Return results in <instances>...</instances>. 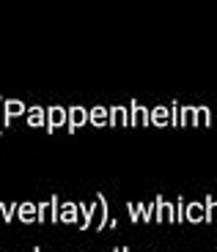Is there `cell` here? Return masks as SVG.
Segmentation results:
<instances>
[{
  "label": "cell",
  "instance_id": "obj_1",
  "mask_svg": "<svg viewBox=\"0 0 217 252\" xmlns=\"http://www.w3.org/2000/svg\"><path fill=\"white\" fill-rule=\"evenodd\" d=\"M44 113H47V118H44L47 134H55L61 126H66V107H61V104H52V107H47Z\"/></svg>",
  "mask_w": 217,
  "mask_h": 252
},
{
  "label": "cell",
  "instance_id": "obj_2",
  "mask_svg": "<svg viewBox=\"0 0 217 252\" xmlns=\"http://www.w3.org/2000/svg\"><path fill=\"white\" fill-rule=\"evenodd\" d=\"M58 206H61V200H58L55 195L50 197L47 203H36V222H58Z\"/></svg>",
  "mask_w": 217,
  "mask_h": 252
},
{
  "label": "cell",
  "instance_id": "obj_3",
  "mask_svg": "<svg viewBox=\"0 0 217 252\" xmlns=\"http://www.w3.org/2000/svg\"><path fill=\"white\" fill-rule=\"evenodd\" d=\"M154 220L176 225V206H173V203H168L162 195H157V200H154Z\"/></svg>",
  "mask_w": 217,
  "mask_h": 252
},
{
  "label": "cell",
  "instance_id": "obj_4",
  "mask_svg": "<svg viewBox=\"0 0 217 252\" xmlns=\"http://www.w3.org/2000/svg\"><path fill=\"white\" fill-rule=\"evenodd\" d=\"M88 124V110L83 104H74V107L66 110V126H69V134H74L80 126Z\"/></svg>",
  "mask_w": 217,
  "mask_h": 252
},
{
  "label": "cell",
  "instance_id": "obj_5",
  "mask_svg": "<svg viewBox=\"0 0 217 252\" xmlns=\"http://www.w3.org/2000/svg\"><path fill=\"white\" fill-rule=\"evenodd\" d=\"M94 200H96L94 230H108V222H110V208H108V200H105V195H102V192H99V195H96Z\"/></svg>",
  "mask_w": 217,
  "mask_h": 252
},
{
  "label": "cell",
  "instance_id": "obj_6",
  "mask_svg": "<svg viewBox=\"0 0 217 252\" xmlns=\"http://www.w3.org/2000/svg\"><path fill=\"white\" fill-rule=\"evenodd\" d=\"M19 115H25V101H19V99L3 101V129H6L14 118H19Z\"/></svg>",
  "mask_w": 217,
  "mask_h": 252
},
{
  "label": "cell",
  "instance_id": "obj_7",
  "mask_svg": "<svg viewBox=\"0 0 217 252\" xmlns=\"http://www.w3.org/2000/svg\"><path fill=\"white\" fill-rule=\"evenodd\" d=\"M58 222L61 225H77L80 222V208H77V203H61L58 206Z\"/></svg>",
  "mask_w": 217,
  "mask_h": 252
},
{
  "label": "cell",
  "instance_id": "obj_8",
  "mask_svg": "<svg viewBox=\"0 0 217 252\" xmlns=\"http://www.w3.org/2000/svg\"><path fill=\"white\" fill-rule=\"evenodd\" d=\"M148 126H157V129H162V126H171V107H165V104H157L154 110H148Z\"/></svg>",
  "mask_w": 217,
  "mask_h": 252
},
{
  "label": "cell",
  "instance_id": "obj_9",
  "mask_svg": "<svg viewBox=\"0 0 217 252\" xmlns=\"http://www.w3.org/2000/svg\"><path fill=\"white\" fill-rule=\"evenodd\" d=\"M108 115H110L108 126H118V129L129 126V110L124 107V104H113V107H108Z\"/></svg>",
  "mask_w": 217,
  "mask_h": 252
},
{
  "label": "cell",
  "instance_id": "obj_10",
  "mask_svg": "<svg viewBox=\"0 0 217 252\" xmlns=\"http://www.w3.org/2000/svg\"><path fill=\"white\" fill-rule=\"evenodd\" d=\"M127 110H129V126H148V107L132 101Z\"/></svg>",
  "mask_w": 217,
  "mask_h": 252
},
{
  "label": "cell",
  "instance_id": "obj_11",
  "mask_svg": "<svg viewBox=\"0 0 217 252\" xmlns=\"http://www.w3.org/2000/svg\"><path fill=\"white\" fill-rule=\"evenodd\" d=\"M77 208H80V230H88L91 227V222H94V217H96V200L94 203H77Z\"/></svg>",
  "mask_w": 217,
  "mask_h": 252
},
{
  "label": "cell",
  "instance_id": "obj_12",
  "mask_svg": "<svg viewBox=\"0 0 217 252\" xmlns=\"http://www.w3.org/2000/svg\"><path fill=\"white\" fill-rule=\"evenodd\" d=\"M88 124L96 126V129H102V126L110 124V115H108V107L105 104H96V107L88 110Z\"/></svg>",
  "mask_w": 217,
  "mask_h": 252
},
{
  "label": "cell",
  "instance_id": "obj_13",
  "mask_svg": "<svg viewBox=\"0 0 217 252\" xmlns=\"http://www.w3.org/2000/svg\"><path fill=\"white\" fill-rule=\"evenodd\" d=\"M17 220L22 225H33L36 222V203H31V200L17 203Z\"/></svg>",
  "mask_w": 217,
  "mask_h": 252
},
{
  "label": "cell",
  "instance_id": "obj_14",
  "mask_svg": "<svg viewBox=\"0 0 217 252\" xmlns=\"http://www.w3.org/2000/svg\"><path fill=\"white\" fill-rule=\"evenodd\" d=\"M184 222L201 225L204 222V203H187L184 200Z\"/></svg>",
  "mask_w": 217,
  "mask_h": 252
},
{
  "label": "cell",
  "instance_id": "obj_15",
  "mask_svg": "<svg viewBox=\"0 0 217 252\" xmlns=\"http://www.w3.org/2000/svg\"><path fill=\"white\" fill-rule=\"evenodd\" d=\"M44 118H47V113H44V107H38V104H33V107L25 110V121H28V126H33V129L44 126Z\"/></svg>",
  "mask_w": 217,
  "mask_h": 252
},
{
  "label": "cell",
  "instance_id": "obj_16",
  "mask_svg": "<svg viewBox=\"0 0 217 252\" xmlns=\"http://www.w3.org/2000/svg\"><path fill=\"white\" fill-rule=\"evenodd\" d=\"M204 222H212V225H217V200L212 195L204 197Z\"/></svg>",
  "mask_w": 217,
  "mask_h": 252
},
{
  "label": "cell",
  "instance_id": "obj_17",
  "mask_svg": "<svg viewBox=\"0 0 217 252\" xmlns=\"http://www.w3.org/2000/svg\"><path fill=\"white\" fill-rule=\"evenodd\" d=\"M195 118H198V126H212V110L201 104V107H195Z\"/></svg>",
  "mask_w": 217,
  "mask_h": 252
},
{
  "label": "cell",
  "instance_id": "obj_18",
  "mask_svg": "<svg viewBox=\"0 0 217 252\" xmlns=\"http://www.w3.org/2000/svg\"><path fill=\"white\" fill-rule=\"evenodd\" d=\"M0 217L3 222H11L17 217V203H0Z\"/></svg>",
  "mask_w": 217,
  "mask_h": 252
},
{
  "label": "cell",
  "instance_id": "obj_19",
  "mask_svg": "<svg viewBox=\"0 0 217 252\" xmlns=\"http://www.w3.org/2000/svg\"><path fill=\"white\" fill-rule=\"evenodd\" d=\"M141 208H143V203H132V200L127 203V211H129V222H132V225H135V222H141Z\"/></svg>",
  "mask_w": 217,
  "mask_h": 252
},
{
  "label": "cell",
  "instance_id": "obj_20",
  "mask_svg": "<svg viewBox=\"0 0 217 252\" xmlns=\"http://www.w3.org/2000/svg\"><path fill=\"white\" fill-rule=\"evenodd\" d=\"M141 222H154V200L151 203H143V208H141Z\"/></svg>",
  "mask_w": 217,
  "mask_h": 252
},
{
  "label": "cell",
  "instance_id": "obj_21",
  "mask_svg": "<svg viewBox=\"0 0 217 252\" xmlns=\"http://www.w3.org/2000/svg\"><path fill=\"white\" fill-rule=\"evenodd\" d=\"M179 113H181L179 101H173L171 104V126H176V129H179Z\"/></svg>",
  "mask_w": 217,
  "mask_h": 252
},
{
  "label": "cell",
  "instance_id": "obj_22",
  "mask_svg": "<svg viewBox=\"0 0 217 252\" xmlns=\"http://www.w3.org/2000/svg\"><path fill=\"white\" fill-rule=\"evenodd\" d=\"M176 222L184 225V197L179 195V203H176Z\"/></svg>",
  "mask_w": 217,
  "mask_h": 252
},
{
  "label": "cell",
  "instance_id": "obj_23",
  "mask_svg": "<svg viewBox=\"0 0 217 252\" xmlns=\"http://www.w3.org/2000/svg\"><path fill=\"white\" fill-rule=\"evenodd\" d=\"M0 110H3V99H0ZM0 134H3V121H0Z\"/></svg>",
  "mask_w": 217,
  "mask_h": 252
},
{
  "label": "cell",
  "instance_id": "obj_24",
  "mask_svg": "<svg viewBox=\"0 0 217 252\" xmlns=\"http://www.w3.org/2000/svg\"><path fill=\"white\" fill-rule=\"evenodd\" d=\"M33 252H44V250H41V247H36V250H33Z\"/></svg>",
  "mask_w": 217,
  "mask_h": 252
},
{
  "label": "cell",
  "instance_id": "obj_25",
  "mask_svg": "<svg viewBox=\"0 0 217 252\" xmlns=\"http://www.w3.org/2000/svg\"><path fill=\"white\" fill-rule=\"evenodd\" d=\"M121 252H129V250H127V247H121Z\"/></svg>",
  "mask_w": 217,
  "mask_h": 252
},
{
  "label": "cell",
  "instance_id": "obj_26",
  "mask_svg": "<svg viewBox=\"0 0 217 252\" xmlns=\"http://www.w3.org/2000/svg\"><path fill=\"white\" fill-rule=\"evenodd\" d=\"M113 252H121V247H118V250H113Z\"/></svg>",
  "mask_w": 217,
  "mask_h": 252
}]
</instances>
